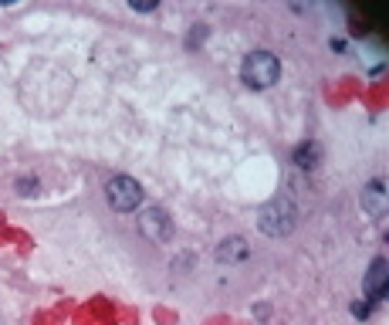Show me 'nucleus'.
<instances>
[{
	"instance_id": "1",
	"label": "nucleus",
	"mask_w": 389,
	"mask_h": 325,
	"mask_svg": "<svg viewBox=\"0 0 389 325\" xmlns=\"http://www.w3.org/2000/svg\"><path fill=\"white\" fill-rule=\"evenodd\" d=\"M298 224V210L295 203L284 200V197H274L257 210V227L268 234V238H288Z\"/></svg>"
},
{
	"instance_id": "2",
	"label": "nucleus",
	"mask_w": 389,
	"mask_h": 325,
	"mask_svg": "<svg viewBox=\"0 0 389 325\" xmlns=\"http://www.w3.org/2000/svg\"><path fill=\"white\" fill-rule=\"evenodd\" d=\"M240 78L247 88H271L274 81L281 78V61H277V54L271 51H251L247 58H244V65H240Z\"/></svg>"
},
{
	"instance_id": "3",
	"label": "nucleus",
	"mask_w": 389,
	"mask_h": 325,
	"mask_svg": "<svg viewBox=\"0 0 389 325\" xmlns=\"http://www.w3.org/2000/svg\"><path fill=\"white\" fill-rule=\"evenodd\" d=\"M105 200L112 210L118 213H132V210H139V203H143V187H139V180H132V176H112L109 183H105Z\"/></svg>"
},
{
	"instance_id": "4",
	"label": "nucleus",
	"mask_w": 389,
	"mask_h": 325,
	"mask_svg": "<svg viewBox=\"0 0 389 325\" xmlns=\"http://www.w3.org/2000/svg\"><path fill=\"white\" fill-rule=\"evenodd\" d=\"M139 234L149 238L153 244H166L173 238V217L162 207H146L139 213Z\"/></svg>"
},
{
	"instance_id": "5",
	"label": "nucleus",
	"mask_w": 389,
	"mask_h": 325,
	"mask_svg": "<svg viewBox=\"0 0 389 325\" xmlns=\"http://www.w3.org/2000/svg\"><path fill=\"white\" fill-rule=\"evenodd\" d=\"M362 210L369 217H383L389 210V193H386V183L383 180H372L366 190H362Z\"/></svg>"
},
{
	"instance_id": "6",
	"label": "nucleus",
	"mask_w": 389,
	"mask_h": 325,
	"mask_svg": "<svg viewBox=\"0 0 389 325\" xmlns=\"http://www.w3.org/2000/svg\"><path fill=\"white\" fill-rule=\"evenodd\" d=\"M251 258V244L244 238H224L217 244V261L220 264H237V261H247Z\"/></svg>"
},
{
	"instance_id": "7",
	"label": "nucleus",
	"mask_w": 389,
	"mask_h": 325,
	"mask_svg": "<svg viewBox=\"0 0 389 325\" xmlns=\"http://www.w3.org/2000/svg\"><path fill=\"white\" fill-rule=\"evenodd\" d=\"M386 261L383 258H376L372 261V268H369V275H366V295L372 298V302H379V298H386Z\"/></svg>"
},
{
	"instance_id": "8",
	"label": "nucleus",
	"mask_w": 389,
	"mask_h": 325,
	"mask_svg": "<svg viewBox=\"0 0 389 325\" xmlns=\"http://www.w3.org/2000/svg\"><path fill=\"white\" fill-rule=\"evenodd\" d=\"M318 160H322V146H318V143H302V146L295 149V156H291V162H295L298 169H315Z\"/></svg>"
},
{
	"instance_id": "9",
	"label": "nucleus",
	"mask_w": 389,
	"mask_h": 325,
	"mask_svg": "<svg viewBox=\"0 0 389 325\" xmlns=\"http://www.w3.org/2000/svg\"><path fill=\"white\" fill-rule=\"evenodd\" d=\"M17 190H21V197H31V193H38V180H31V176H24V180L17 183Z\"/></svg>"
},
{
	"instance_id": "10",
	"label": "nucleus",
	"mask_w": 389,
	"mask_h": 325,
	"mask_svg": "<svg viewBox=\"0 0 389 325\" xmlns=\"http://www.w3.org/2000/svg\"><path fill=\"white\" fill-rule=\"evenodd\" d=\"M352 315H355V319H369V315H372V305H369V302H355V305H352Z\"/></svg>"
}]
</instances>
